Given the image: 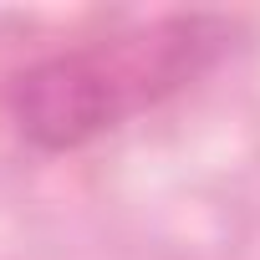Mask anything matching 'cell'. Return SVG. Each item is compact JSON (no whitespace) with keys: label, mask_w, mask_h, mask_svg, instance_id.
Instances as JSON below:
<instances>
[{"label":"cell","mask_w":260,"mask_h":260,"mask_svg":"<svg viewBox=\"0 0 260 260\" xmlns=\"http://www.w3.org/2000/svg\"><path fill=\"white\" fill-rule=\"evenodd\" d=\"M230 46L219 16H164L92 46L21 67L6 82V117L41 153H72L122 127L133 112L194 87Z\"/></svg>","instance_id":"obj_1"}]
</instances>
